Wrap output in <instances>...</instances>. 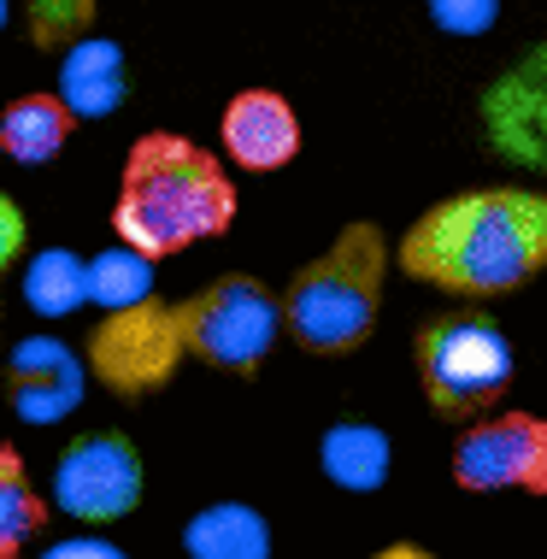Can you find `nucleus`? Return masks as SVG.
Listing matches in <instances>:
<instances>
[{
  "label": "nucleus",
  "mask_w": 547,
  "mask_h": 559,
  "mask_svg": "<svg viewBox=\"0 0 547 559\" xmlns=\"http://www.w3.org/2000/svg\"><path fill=\"white\" fill-rule=\"evenodd\" d=\"M394 265L442 295L495 300L547 271V194L542 189H465L424 206L406 224Z\"/></svg>",
  "instance_id": "obj_1"
},
{
  "label": "nucleus",
  "mask_w": 547,
  "mask_h": 559,
  "mask_svg": "<svg viewBox=\"0 0 547 559\" xmlns=\"http://www.w3.org/2000/svg\"><path fill=\"white\" fill-rule=\"evenodd\" d=\"M236 224V183L224 159H212L201 142L177 130H147L130 142L124 171H118L112 236L135 248L142 260H171V253L212 241Z\"/></svg>",
  "instance_id": "obj_2"
},
{
  "label": "nucleus",
  "mask_w": 547,
  "mask_h": 559,
  "mask_svg": "<svg viewBox=\"0 0 547 559\" xmlns=\"http://www.w3.org/2000/svg\"><path fill=\"white\" fill-rule=\"evenodd\" d=\"M383 283H389V236L377 224L336 230L318 260H307L283 289V324L307 354L342 359L371 342L383 319Z\"/></svg>",
  "instance_id": "obj_3"
},
{
  "label": "nucleus",
  "mask_w": 547,
  "mask_h": 559,
  "mask_svg": "<svg viewBox=\"0 0 547 559\" xmlns=\"http://www.w3.org/2000/svg\"><path fill=\"white\" fill-rule=\"evenodd\" d=\"M512 377H519V359L489 312H442L418 330V383L430 413L489 418Z\"/></svg>",
  "instance_id": "obj_4"
},
{
  "label": "nucleus",
  "mask_w": 547,
  "mask_h": 559,
  "mask_svg": "<svg viewBox=\"0 0 547 559\" xmlns=\"http://www.w3.org/2000/svg\"><path fill=\"white\" fill-rule=\"evenodd\" d=\"M177 324H182L189 359H201L212 371H230V377H260L277 336L288 330L283 295H271L248 271H224L206 289L177 300Z\"/></svg>",
  "instance_id": "obj_5"
},
{
  "label": "nucleus",
  "mask_w": 547,
  "mask_h": 559,
  "mask_svg": "<svg viewBox=\"0 0 547 559\" xmlns=\"http://www.w3.org/2000/svg\"><path fill=\"white\" fill-rule=\"evenodd\" d=\"M83 359H88V371L124 401H142V395H154V389H165L177 377V366L189 359L182 324H177V300L154 295V300H142V307L106 312V319L88 330Z\"/></svg>",
  "instance_id": "obj_6"
},
{
  "label": "nucleus",
  "mask_w": 547,
  "mask_h": 559,
  "mask_svg": "<svg viewBox=\"0 0 547 559\" xmlns=\"http://www.w3.org/2000/svg\"><path fill=\"white\" fill-rule=\"evenodd\" d=\"M53 507L78 524H112V519H130L142 507V489H147V465L135 442L124 430H88L78 442H66L53 465Z\"/></svg>",
  "instance_id": "obj_7"
},
{
  "label": "nucleus",
  "mask_w": 547,
  "mask_h": 559,
  "mask_svg": "<svg viewBox=\"0 0 547 559\" xmlns=\"http://www.w3.org/2000/svg\"><path fill=\"white\" fill-rule=\"evenodd\" d=\"M453 483L465 495H547V418L489 413L453 442Z\"/></svg>",
  "instance_id": "obj_8"
},
{
  "label": "nucleus",
  "mask_w": 547,
  "mask_h": 559,
  "mask_svg": "<svg viewBox=\"0 0 547 559\" xmlns=\"http://www.w3.org/2000/svg\"><path fill=\"white\" fill-rule=\"evenodd\" d=\"M88 359H78L66 342L53 336H24L7 354V371H0V389H7V406L24 418V425H59L66 413L83 406L88 389Z\"/></svg>",
  "instance_id": "obj_9"
},
{
  "label": "nucleus",
  "mask_w": 547,
  "mask_h": 559,
  "mask_svg": "<svg viewBox=\"0 0 547 559\" xmlns=\"http://www.w3.org/2000/svg\"><path fill=\"white\" fill-rule=\"evenodd\" d=\"M218 135H224V154L241 171H283L300 154V118L277 88H241V95H230V107L218 118Z\"/></svg>",
  "instance_id": "obj_10"
},
{
  "label": "nucleus",
  "mask_w": 547,
  "mask_h": 559,
  "mask_svg": "<svg viewBox=\"0 0 547 559\" xmlns=\"http://www.w3.org/2000/svg\"><path fill=\"white\" fill-rule=\"evenodd\" d=\"M124 95H130V66H124V48H118V41L88 36L59 59V100H66L78 118L118 112Z\"/></svg>",
  "instance_id": "obj_11"
},
{
  "label": "nucleus",
  "mask_w": 547,
  "mask_h": 559,
  "mask_svg": "<svg viewBox=\"0 0 547 559\" xmlns=\"http://www.w3.org/2000/svg\"><path fill=\"white\" fill-rule=\"evenodd\" d=\"M318 465L324 477L347 495H371L383 489L389 465H394V448H389V430L371 425V418H342L318 436Z\"/></svg>",
  "instance_id": "obj_12"
},
{
  "label": "nucleus",
  "mask_w": 547,
  "mask_h": 559,
  "mask_svg": "<svg viewBox=\"0 0 547 559\" xmlns=\"http://www.w3.org/2000/svg\"><path fill=\"white\" fill-rule=\"evenodd\" d=\"M78 130V112L59 100V88H36V95H19L0 107V154L12 165H48L59 147Z\"/></svg>",
  "instance_id": "obj_13"
},
{
  "label": "nucleus",
  "mask_w": 547,
  "mask_h": 559,
  "mask_svg": "<svg viewBox=\"0 0 547 559\" xmlns=\"http://www.w3.org/2000/svg\"><path fill=\"white\" fill-rule=\"evenodd\" d=\"M182 554L189 559H271V524L260 507L212 501L182 524Z\"/></svg>",
  "instance_id": "obj_14"
},
{
  "label": "nucleus",
  "mask_w": 547,
  "mask_h": 559,
  "mask_svg": "<svg viewBox=\"0 0 547 559\" xmlns=\"http://www.w3.org/2000/svg\"><path fill=\"white\" fill-rule=\"evenodd\" d=\"M48 495L29 483V465L19 448H0V559H19L48 524Z\"/></svg>",
  "instance_id": "obj_15"
},
{
  "label": "nucleus",
  "mask_w": 547,
  "mask_h": 559,
  "mask_svg": "<svg viewBox=\"0 0 547 559\" xmlns=\"http://www.w3.org/2000/svg\"><path fill=\"white\" fill-rule=\"evenodd\" d=\"M24 300L41 312V319H66V312H78L88 300V265L71 248L36 253L29 271H24Z\"/></svg>",
  "instance_id": "obj_16"
},
{
  "label": "nucleus",
  "mask_w": 547,
  "mask_h": 559,
  "mask_svg": "<svg viewBox=\"0 0 547 559\" xmlns=\"http://www.w3.org/2000/svg\"><path fill=\"white\" fill-rule=\"evenodd\" d=\"M88 300L100 312H124V307H142L154 300V260H142L135 248H106L100 260H88Z\"/></svg>",
  "instance_id": "obj_17"
},
{
  "label": "nucleus",
  "mask_w": 547,
  "mask_h": 559,
  "mask_svg": "<svg viewBox=\"0 0 547 559\" xmlns=\"http://www.w3.org/2000/svg\"><path fill=\"white\" fill-rule=\"evenodd\" d=\"M24 29L41 53L66 59L95 29V0H24Z\"/></svg>",
  "instance_id": "obj_18"
},
{
  "label": "nucleus",
  "mask_w": 547,
  "mask_h": 559,
  "mask_svg": "<svg viewBox=\"0 0 547 559\" xmlns=\"http://www.w3.org/2000/svg\"><path fill=\"white\" fill-rule=\"evenodd\" d=\"M430 24L448 36H489L500 24V0H430Z\"/></svg>",
  "instance_id": "obj_19"
},
{
  "label": "nucleus",
  "mask_w": 547,
  "mask_h": 559,
  "mask_svg": "<svg viewBox=\"0 0 547 559\" xmlns=\"http://www.w3.org/2000/svg\"><path fill=\"white\" fill-rule=\"evenodd\" d=\"M24 236H29V224H24V213H19V201H12V194H0V277L19 265Z\"/></svg>",
  "instance_id": "obj_20"
},
{
  "label": "nucleus",
  "mask_w": 547,
  "mask_h": 559,
  "mask_svg": "<svg viewBox=\"0 0 547 559\" xmlns=\"http://www.w3.org/2000/svg\"><path fill=\"white\" fill-rule=\"evenodd\" d=\"M41 559H130L118 542H106V536H66V542H53Z\"/></svg>",
  "instance_id": "obj_21"
},
{
  "label": "nucleus",
  "mask_w": 547,
  "mask_h": 559,
  "mask_svg": "<svg viewBox=\"0 0 547 559\" xmlns=\"http://www.w3.org/2000/svg\"><path fill=\"white\" fill-rule=\"evenodd\" d=\"M371 559H436V554L418 548V542H394V548H377Z\"/></svg>",
  "instance_id": "obj_22"
},
{
  "label": "nucleus",
  "mask_w": 547,
  "mask_h": 559,
  "mask_svg": "<svg viewBox=\"0 0 547 559\" xmlns=\"http://www.w3.org/2000/svg\"><path fill=\"white\" fill-rule=\"evenodd\" d=\"M7 12H12V0H0V29H7Z\"/></svg>",
  "instance_id": "obj_23"
}]
</instances>
